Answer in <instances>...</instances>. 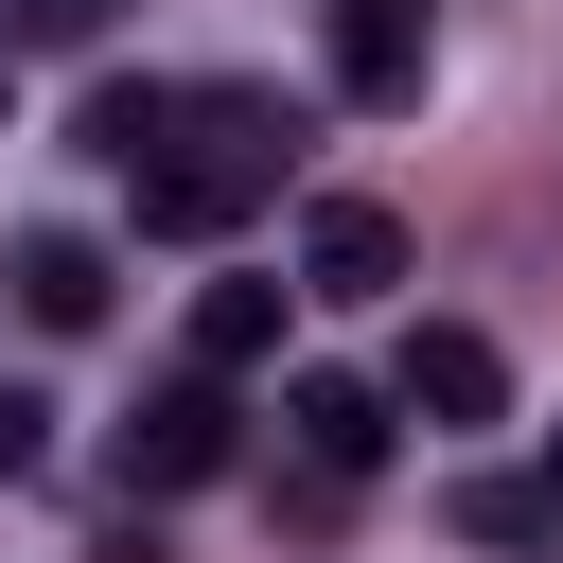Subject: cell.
<instances>
[{
	"label": "cell",
	"instance_id": "obj_4",
	"mask_svg": "<svg viewBox=\"0 0 563 563\" xmlns=\"http://www.w3.org/2000/svg\"><path fill=\"white\" fill-rule=\"evenodd\" d=\"M387 405H405V422H493V405H510V352H493L475 317H422L405 369H387Z\"/></svg>",
	"mask_w": 563,
	"mask_h": 563
},
{
	"label": "cell",
	"instance_id": "obj_2",
	"mask_svg": "<svg viewBox=\"0 0 563 563\" xmlns=\"http://www.w3.org/2000/svg\"><path fill=\"white\" fill-rule=\"evenodd\" d=\"M229 440H246V422H229V387H211V369H176V387H141V422H123V493H141V510H158V493H211V475H229Z\"/></svg>",
	"mask_w": 563,
	"mask_h": 563
},
{
	"label": "cell",
	"instance_id": "obj_8",
	"mask_svg": "<svg viewBox=\"0 0 563 563\" xmlns=\"http://www.w3.org/2000/svg\"><path fill=\"white\" fill-rule=\"evenodd\" d=\"M282 299H299V282H211V299H194V369H211V387H229V369H282Z\"/></svg>",
	"mask_w": 563,
	"mask_h": 563
},
{
	"label": "cell",
	"instance_id": "obj_6",
	"mask_svg": "<svg viewBox=\"0 0 563 563\" xmlns=\"http://www.w3.org/2000/svg\"><path fill=\"white\" fill-rule=\"evenodd\" d=\"M282 422H299L317 493H352V475L387 457V422H405V405H387V387H352V369H299V387H282Z\"/></svg>",
	"mask_w": 563,
	"mask_h": 563
},
{
	"label": "cell",
	"instance_id": "obj_13",
	"mask_svg": "<svg viewBox=\"0 0 563 563\" xmlns=\"http://www.w3.org/2000/svg\"><path fill=\"white\" fill-rule=\"evenodd\" d=\"M545 510H563V440H545Z\"/></svg>",
	"mask_w": 563,
	"mask_h": 563
},
{
	"label": "cell",
	"instance_id": "obj_12",
	"mask_svg": "<svg viewBox=\"0 0 563 563\" xmlns=\"http://www.w3.org/2000/svg\"><path fill=\"white\" fill-rule=\"evenodd\" d=\"M0 475H35V405L18 387H0Z\"/></svg>",
	"mask_w": 563,
	"mask_h": 563
},
{
	"label": "cell",
	"instance_id": "obj_9",
	"mask_svg": "<svg viewBox=\"0 0 563 563\" xmlns=\"http://www.w3.org/2000/svg\"><path fill=\"white\" fill-rule=\"evenodd\" d=\"M158 141H176V88L141 70V88H88V158L106 176H158Z\"/></svg>",
	"mask_w": 563,
	"mask_h": 563
},
{
	"label": "cell",
	"instance_id": "obj_3",
	"mask_svg": "<svg viewBox=\"0 0 563 563\" xmlns=\"http://www.w3.org/2000/svg\"><path fill=\"white\" fill-rule=\"evenodd\" d=\"M299 299H405V211L387 194H317L299 211Z\"/></svg>",
	"mask_w": 563,
	"mask_h": 563
},
{
	"label": "cell",
	"instance_id": "obj_7",
	"mask_svg": "<svg viewBox=\"0 0 563 563\" xmlns=\"http://www.w3.org/2000/svg\"><path fill=\"white\" fill-rule=\"evenodd\" d=\"M317 18H334V88L352 106H422V53H440L422 0H317Z\"/></svg>",
	"mask_w": 563,
	"mask_h": 563
},
{
	"label": "cell",
	"instance_id": "obj_11",
	"mask_svg": "<svg viewBox=\"0 0 563 563\" xmlns=\"http://www.w3.org/2000/svg\"><path fill=\"white\" fill-rule=\"evenodd\" d=\"M106 18H123V0H0V70H18V53H106Z\"/></svg>",
	"mask_w": 563,
	"mask_h": 563
},
{
	"label": "cell",
	"instance_id": "obj_1",
	"mask_svg": "<svg viewBox=\"0 0 563 563\" xmlns=\"http://www.w3.org/2000/svg\"><path fill=\"white\" fill-rule=\"evenodd\" d=\"M282 158H299V123H282L264 88H176V141H158V176H141V229L211 246V229H246V211L282 194Z\"/></svg>",
	"mask_w": 563,
	"mask_h": 563
},
{
	"label": "cell",
	"instance_id": "obj_10",
	"mask_svg": "<svg viewBox=\"0 0 563 563\" xmlns=\"http://www.w3.org/2000/svg\"><path fill=\"white\" fill-rule=\"evenodd\" d=\"M545 475H457V545H545Z\"/></svg>",
	"mask_w": 563,
	"mask_h": 563
},
{
	"label": "cell",
	"instance_id": "obj_14",
	"mask_svg": "<svg viewBox=\"0 0 563 563\" xmlns=\"http://www.w3.org/2000/svg\"><path fill=\"white\" fill-rule=\"evenodd\" d=\"M0 123H18V70H0Z\"/></svg>",
	"mask_w": 563,
	"mask_h": 563
},
{
	"label": "cell",
	"instance_id": "obj_5",
	"mask_svg": "<svg viewBox=\"0 0 563 563\" xmlns=\"http://www.w3.org/2000/svg\"><path fill=\"white\" fill-rule=\"evenodd\" d=\"M0 282H18V317H35V334H106V299H123V264H106L88 229H18V246H0Z\"/></svg>",
	"mask_w": 563,
	"mask_h": 563
}]
</instances>
